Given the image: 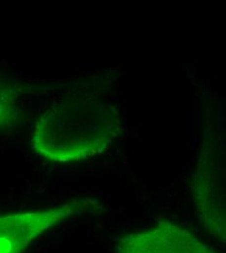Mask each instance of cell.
<instances>
[{
  "mask_svg": "<svg viewBox=\"0 0 226 253\" xmlns=\"http://www.w3.org/2000/svg\"><path fill=\"white\" fill-rule=\"evenodd\" d=\"M114 253H218L196 235L171 221L119 238Z\"/></svg>",
  "mask_w": 226,
  "mask_h": 253,
  "instance_id": "277c9868",
  "label": "cell"
},
{
  "mask_svg": "<svg viewBox=\"0 0 226 253\" xmlns=\"http://www.w3.org/2000/svg\"><path fill=\"white\" fill-rule=\"evenodd\" d=\"M86 206L71 201L50 210L0 215V253H23L35 239Z\"/></svg>",
  "mask_w": 226,
  "mask_h": 253,
  "instance_id": "3957f363",
  "label": "cell"
},
{
  "mask_svg": "<svg viewBox=\"0 0 226 253\" xmlns=\"http://www.w3.org/2000/svg\"><path fill=\"white\" fill-rule=\"evenodd\" d=\"M17 91L0 82V126L10 124L17 115Z\"/></svg>",
  "mask_w": 226,
  "mask_h": 253,
  "instance_id": "5b68a950",
  "label": "cell"
},
{
  "mask_svg": "<svg viewBox=\"0 0 226 253\" xmlns=\"http://www.w3.org/2000/svg\"><path fill=\"white\" fill-rule=\"evenodd\" d=\"M190 191L200 221L211 236L226 243V166L225 156L206 147L190 178Z\"/></svg>",
  "mask_w": 226,
  "mask_h": 253,
  "instance_id": "7a4b0ae2",
  "label": "cell"
},
{
  "mask_svg": "<svg viewBox=\"0 0 226 253\" xmlns=\"http://www.w3.org/2000/svg\"><path fill=\"white\" fill-rule=\"evenodd\" d=\"M121 130L112 105L97 98L70 99L55 104L40 117L32 144L46 160L72 163L101 153Z\"/></svg>",
  "mask_w": 226,
  "mask_h": 253,
  "instance_id": "6da1fadb",
  "label": "cell"
}]
</instances>
